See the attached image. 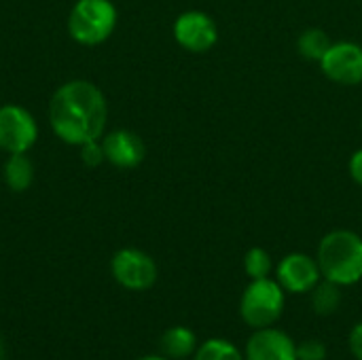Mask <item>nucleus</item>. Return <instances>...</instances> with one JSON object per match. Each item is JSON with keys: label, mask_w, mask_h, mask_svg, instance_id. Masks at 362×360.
Masks as SVG:
<instances>
[{"label": "nucleus", "mask_w": 362, "mask_h": 360, "mask_svg": "<svg viewBox=\"0 0 362 360\" xmlns=\"http://www.w3.org/2000/svg\"><path fill=\"white\" fill-rule=\"evenodd\" d=\"M108 104L102 89L89 81L74 79L57 87L49 104L53 134L72 146H81L104 136Z\"/></svg>", "instance_id": "1"}, {"label": "nucleus", "mask_w": 362, "mask_h": 360, "mask_svg": "<svg viewBox=\"0 0 362 360\" xmlns=\"http://www.w3.org/2000/svg\"><path fill=\"white\" fill-rule=\"evenodd\" d=\"M316 261L325 280L352 286L362 280V236L352 229H333L322 236Z\"/></svg>", "instance_id": "2"}, {"label": "nucleus", "mask_w": 362, "mask_h": 360, "mask_svg": "<svg viewBox=\"0 0 362 360\" xmlns=\"http://www.w3.org/2000/svg\"><path fill=\"white\" fill-rule=\"evenodd\" d=\"M117 6L110 0H76L68 15V34L85 47L106 42L117 28Z\"/></svg>", "instance_id": "3"}, {"label": "nucleus", "mask_w": 362, "mask_h": 360, "mask_svg": "<svg viewBox=\"0 0 362 360\" xmlns=\"http://www.w3.org/2000/svg\"><path fill=\"white\" fill-rule=\"evenodd\" d=\"M284 289L276 278L250 280L240 299V316L250 329L274 327L284 312Z\"/></svg>", "instance_id": "4"}, {"label": "nucleus", "mask_w": 362, "mask_h": 360, "mask_svg": "<svg viewBox=\"0 0 362 360\" xmlns=\"http://www.w3.org/2000/svg\"><path fill=\"white\" fill-rule=\"evenodd\" d=\"M112 278L127 291H148L159 276L155 259L140 248H121L110 261Z\"/></svg>", "instance_id": "5"}, {"label": "nucleus", "mask_w": 362, "mask_h": 360, "mask_svg": "<svg viewBox=\"0 0 362 360\" xmlns=\"http://www.w3.org/2000/svg\"><path fill=\"white\" fill-rule=\"evenodd\" d=\"M318 66L331 83L356 87L362 83V45L354 40H333Z\"/></svg>", "instance_id": "6"}, {"label": "nucleus", "mask_w": 362, "mask_h": 360, "mask_svg": "<svg viewBox=\"0 0 362 360\" xmlns=\"http://www.w3.org/2000/svg\"><path fill=\"white\" fill-rule=\"evenodd\" d=\"M38 140V123L19 104L0 106V149L8 155L28 153Z\"/></svg>", "instance_id": "7"}, {"label": "nucleus", "mask_w": 362, "mask_h": 360, "mask_svg": "<svg viewBox=\"0 0 362 360\" xmlns=\"http://www.w3.org/2000/svg\"><path fill=\"white\" fill-rule=\"evenodd\" d=\"M174 40L189 53H208L218 42V25L206 11H185L174 21Z\"/></svg>", "instance_id": "8"}, {"label": "nucleus", "mask_w": 362, "mask_h": 360, "mask_svg": "<svg viewBox=\"0 0 362 360\" xmlns=\"http://www.w3.org/2000/svg\"><path fill=\"white\" fill-rule=\"evenodd\" d=\"M276 280L284 289V293L305 295L322 280V274L316 257H310L305 252H291L282 257L276 265Z\"/></svg>", "instance_id": "9"}, {"label": "nucleus", "mask_w": 362, "mask_h": 360, "mask_svg": "<svg viewBox=\"0 0 362 360\" xmlns=\"http://www.w3.org/2000/svg\"><path fill=\"white\" fill-rule=\"evenodd\" d=\"M102 149L106 161L119 170H134L146 157V146L142 138L129 129H115L102 136Z\"/></svg>", "instance_id": "10"}, {"label": "nucleus", "mask_w": 362, "mask_h": 360, "mask_svg": "<svg viewBox=\"0 0 362 360\" xmlns=\"http://www.w3.org/2000/svg\"><path fill=\"white\" fill-rule=\"evenodd\" d=\"M246 360H297V346L291 339L288 333L265 327V329H255L250 335L246 350Z\"/></svg>", "instance_id": "11"}, {"label": "nucleus", "mask_w": 362, "mask_h": 360, "mask_svg": "<svg viewBox=\"0 0 362 360\" xmlns=\"http://www.w3.org/2000/svg\"><path fill=\"white\" fill-rule=\"evenodd\" d=\"M159 348L161 354L165 359L182 360L187 356H193L197 350V337L189 327H170L168 331H163L161 339H159Z\"/></svg>", "instance_id": "12"}, {"label": "nucleus", "mask_w": 362, "mask_h": 360, "mask_svg": "<svg viewBox=\"0 0 362 360\" xmlns=\"http://www.w3.org/2000/svg\"><path fill=\"white\" fill-rule=\"evenodd\" d=\"M34 180V163L28 157V153H15L8 155L4 163V182L11 191L23 193Z\"/></svg>", "instance_id": "13"}, {"label": "nucleus", "mask_w": 362, "mask_h": 360, "mask_svg": "<svg viewBox=\"0 0 362 360\" xmlns=\"http://www.w3.org/2000/svg\"><path fill=\"white\" fill-rule=\"evenodd\" d=\"M331 42L333 40H331L327 30H322V28H305L297 36V51H299V55L303 59L318 64L325 57V53L331 47Z\"/></svg>", "instance_id": "14"}, {"label": "nucleus", "mask_w": 362, "mask_h": 360, "mask_svg": "<svg viewBox=\"0 0 362 360\" xmlns=\"http://www.w3.org/2000/svg\"><path fill=\"white\" fill-rule=\"evenodd\" d=\"M310 306L318 316H333L341 306V286L322 278L310 291Z\"/></svg>", "instance_id": "15"}, {"label": "nucleus", "mask_w": 362, "mask_h": 360, "mask_svg": "<svg viewBox=\"0 0 362 360\" xmlns=\"http://www.w3.org/2000/svg\"><path fill=\"white\" fill-rule=\"evenodd\" d=\"M193 360H246L244 354L238 350V346H233L231 342L227 339H221V337H214V339H208L204 342L195 354Z\"/></svg>", "instance_id": "16"}, {"label": "nucleus", "mask_w": 362, "mask_h": 360, "mask_svg": "<svg viewBox=\"0 0 362 360\" xmlns=\"http://www.w3.org/2000/svg\"><path fill=\"white\" fill-rule=\"evenodd\" d=\"M244 272L250 280H261V278H272L274 272V259L272 255L261 248V246H252L246 255H244Z\"/></svg>", "instance_id": "17"}, {"label": "nucleus", "mask_w": 362, "mask_h": 360, "mask_svg": "<svg viewBox=\"0 0 362 360\" xmlns=\"http://www.w3.org/2000/svg\"><path fill=\"white\" fill-rule=\"evenodd\" d=\"M297 360H327V346L320 339H305L297 344Z\"/></svg>", "instance_id": "18"}, {"label": "nucleus", "mask_w": 362, "mask_h": 360, "mask_svg": "<svg viewBox=\"0 0 362 360\" xmlns=\"http://www.w3.org/2000/svg\"><path fill=\"white\" fill-rule=\"evenodd\" d=\"M81 149V161L89 168H98L100 163L106 161L104 157V149H102V140H91L78 146Z\"/></svg>", "instance_id": "19"}, {"label": "nucleus", "mask_w": 362, "mask_h": 360, "mask_svg": "<svg viewBox=\"0 0 362 360\" xmlns=\"http://www.w3.org/2000/svg\"><path fill=\"white\" fill-rule=\"evenodd\" d=\"M348 174H350L352 182L362 189V146L350 155V159H348Z\"/></svg>", "instance_id": "20"}, {"label": "nucleus", "mask_w": 362, "mask_h": 360, "mask_svg": "<svg viewBox=\"0 0 362 360\" xmlns=\"http://www.w3.org/2000/svg\"><path fill=\"white\" fill-rule=\"evenodd\" d=\"M350 350H352L354 359L362 360V323H358L350 331Z\"/></svg>", "instance_id": "21"}, {"label": "nucleus", "mask_w": 362, "mask_h": 360, "mask_svg": "<svg viewBox=\"0 0 362 360\" xmlns=\"http://www.w3.org/2000/svg\"><path fill=\"white\" fill-rule=\"evenodd\" d=\"M138 360H170V359H165L163 354L159 356V354H151V356H142V359H138Z\"/></svg>", "instance_id": "22"}, {"label": "nucleus", "mask_w": 362, "mask_h": 360, "mask_svg": "<svg viewBox=\"0 0 362 360\" xmlns=\"http://www.w3.org/2000/svg\"><path fill=\"white\" fill-rule=\"evenodd\" d=\"M4 354H6V348H4V342L0 337V360H4Z\"/></svg>", "instance_id": "23"}, {"label": "nucleus", "mask_w": 362, "mask_h": 360, "mask_svg": "<svg viewBox=\"0 0 362 360\" xmlns=\"http://www.w3.org/2000/svg\"><path fill=\"white\" fill-rule=\"evenodd\" d=\"M361 125H362V123H361Z\"/></svg>", "instance_id": "24"}]
</instances>
